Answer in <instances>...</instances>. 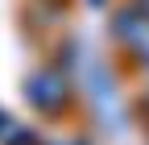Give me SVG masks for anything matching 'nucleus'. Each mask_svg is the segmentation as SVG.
<instances>
[{
	"label": "nucleus",
	"mask_w": 149,
	"mask_h": 145,
	"mask_svg": "<svg viewBox=\"0 0 149 145\" xmlns=\"http://www.w3.org/2000/svg\"><path fill=\"white\" fill-rule=\"evenodd\" d=\"M91 4H100V0H91Z\"/></svg>",
	"instance_id": "nucleus-1"
},
{
	"label": "nucleus",
	"mask_w": 149,
	"mask_h": 145,
	"mask_svg": "<svg viewBox=\"0 0 149 145\" xmlns=\"http://www.w3.org/2000/svg\"><path fill=\"white\" fill-rule=\"evenodd\" d=\"M145 4H149V0H145Z\"/></svg>",
	"instance_id": "nucleus-2"
}]
</instances>
